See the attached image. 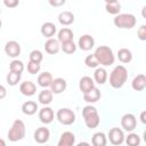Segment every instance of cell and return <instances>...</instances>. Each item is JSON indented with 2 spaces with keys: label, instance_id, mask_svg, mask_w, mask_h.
<instances>
[{
  "label": "cell",
  "instance_id": "6da1fadb",
  "mask_svg": "<svg viewBox=\"0 0 146 146\" xmlns=\"http://www.w3.org/2000/svg\"><path fill=\"white\" fill-rule=\"evenodd\" d=\"M128 80V71L123 65H117L110 74V84L114 89L122 88Z\"/></svg>",
  "mask_w": 146,
  "mask_h": 146
},
{
  "label": "cell",
  "instance_id": "7a4b0ae2",
  "mask_svg": "<svg viewBox=\"0 0 146 146\" xmlns=\"http://www.w3.org/2000/svg\"><path fill=\"white\" fill-rule=\"evenodd\" d=\"M96 59L98 60V64L103 65V66H110L112 64H114L115 57L113 54V50L107 47V46H99L96 48L95 52H94Z\"/></svg>",
  "mask_w": 146,
  "mask_h": 146
},
{
  "label": "cell",
  "instance_id": "3957f363",
  "mask_svg": "<svg viewBox=\"0 0 146 146\" xmlns=\"http://www.w3.org/2000/svg\"><path fill=\"white\" fill-rule=\"evenodd\" d=\"M82 116H83V120H84L86 125L89 129H95L100 123L99 114H98L96 107H94L91 105H87V106L83 107V110H82Z\"/></svg>",
  "mask_w": 146,
  "mask_h": 146
},
{
  "label": "cell",
  "instance_id": "277c9868",
  "mask_svg": "<svg viewBox=\"0 0 146 146\" xmlns=\"http://www.w3.org/2000/svg\"><path fill=\"white\" fill-rule=\"evenodd\" d=\"M25 132H26V129H25V124L22 120H15L7 133V137L10 141L15 143V141H18V140H22L24 137H25Z\"/></svg>",
  "mask_w": 146,
  "mask_h": 146
},
{
  "label": "cell",
  "instance_id": "5b68a950",
  "mask_svg": "<svg viewBox=\"0 0 146 146\" xmlns=\"http://www.w3.org/2000/svg\"><path fill=\"white\" fill-rule=\"evenodd\" d=\"M113 23L119 29H132L135 27L137 19L132 14H119L114 17Z\"/></svg>",
  "mask_w": 146,
  "mask_h": 146
},
{
  "label": "cell",
  "instance_id": "8992f818",
  "mask_svg": "<svg viewBox=\"0 0 146 146\" xmlns=\"http://www.w3.org/2000/svg\"><path fill=\"white\" fill-rule=\"evenodd\" d=\"M56 117L57 120L64 124V125H71L72 123H74L75 121V114L72 110L70 108H59L56 113Z\"/></svg>",
  "mask_w": 146,
  "mask_h": 146
},
{
  "label": "cell",
  "instance_id": "52a82bcc",
  "mask_svg": "<svg viewBox=\"0 0 146 146\" xmlns=\"http://www.w3.org/2000/svg\"><path fill=\"white\" fill-rule=\"evenodd\" d=\"M107 138L110 143L114 146H121L122 143L124 141V133L120 128H112L108 131Z\"/></svg>",
  "mask_w": 146,
  "mask_h": 146
},
{
  "label": "cell",
  "instance_id": "ba28073f",
  "mask_svg": "<svg viewBox=\"0 0 146 146\" xmlns=\"http://www.w3.org/2000/svg\"><path fill=\"white\" fill-rule=\"evenodd\" d=\"M121 127L128 131V132H132L136 127H137V119L133 114L131 113H127L121 117Z\"/></svg>",
  "mask_w": 146,
  "mask_h": 146
},
{
  "label": "cell",
  "instance_id": "9c48e42d",
  "mask_svg": "<svg viewBox=\"0 0 146 146\" xmlns=\"http://www.w3.org/2000/svg\"><path fill=\"white\" fill-rule=\"evenodd\" d=\"M5 52L8 57H11V58H16L19 56L21 54V46L17 41L15 40H11V41H8L6 42L5 44Z\"/></svg>",
  "mask_w": 146,
  "mask_h": 146
},
{
  "label": "cell",
  "instance_id": "30bf717a",
  "mask_svg": "<svg viewBox=\"0 0 146 146\" xmlns=\"http://www.w3.org/2000/svg\"><path fill=\"white\" fill-rule=\"evenodd\" d=\"M78 46L81 50H84V51L91 50L95 47V39L90 34H83L80 36L78 41Z\"/></svg>",
  "mask_w": 146,
  "mask_h": 146
},
{
  "label": "cell",
  "instance_id": "8fae6325",
  "mask_svg": "<svg viewBox=\"0 0 146 146\" xmlns=\"http://www.w3.org/2000/svg\"><path fill=\"white\" fill-rule=\"evenodd\" d=\"M50 131L46 127H40L34 131V140L38 144H46L49 140Z\"/></svg>",
  "mask_w": 146,
  "mask_h": 146
},
{
  "label": "cell",
  "instance_id": "7c38bea8",
  "mask_svg": "<svg viewBox=\"0 0 146 146\" xmlns=\"http://www.w3.org/2000/svg\"><path fill=\"white\" fill-rule=\"evenodd\" d=\"M67 87V83H66V80L63 79V78H56L52 80L51 84H50V91L55 95H58V94H62Z\"/></svg>",
  "mask_w": 146,
  "mask_h": 146
},
{
  "label": "cell",
  "instance_id": "4fadbf2b",
  "mask_svg": "<svg viewBox=\"0 0 146 146\" xmlns=\"http://www.w3.org/2000/svg\"><path fill=\"white\" fill-rule=\"evenodd\" d=\"M54 116H55V113L52 111V108L48 107V106H44L42 107L40 111H39V119L42 123L44 124H49L52 122L54 120Z\"/></svg>",
  "mask_w": 146,
  "mask_h": 146
},
{
  "label": "cell",
  "instance_id": "5bb4252c",
  "mask_svg": "<svg viewBox=\"0 0 146 146\" xmlns=\"http://www.w3.org/2000/svg\"><path fill=\"white\" fill-rule=\"evenodd\" d=\"M75 143V136L71 131H65L60 135L57 146H74Z\"/></svg>",
  "mask_w": 146,
  "mask_h": 146
},
{
  "label": "cell",
  "instance_id": "9a60e30c",
  "mask_svg": "<svg viewBox=\"0 0 146 146\" xmlns=\"http://www.w3.org/2000/svg\"><path fill=\"white\" fill-rule=\"evenodd\" d=\"M19 91H21L22 95L30 97V96H33L36 92V86L32 81H24L19 86Z\"/></svg>",
  "mask_w": 146,
  "mask_h": 146
},
{
  "label": "cell",
  "instance_id": "2e32d148",
  "mask_svg": "<svg viewBox=\"0 0 146 146\" xmlns=\"http://www.w3.org/2000/svg\"><path fill=\"white\" fill-rule=\"evenodd\" d=\"M92 88H95V82L90 76H82L79 81V89L82 94H87Z\"/></svg>",
  "mask_w": 146,
  "mask_h": 146
},
{
  "label": "cell",
  "instance_id": "e0dca14e",
  "mask_svg": "<svg viewBox=\"0 0 146 146\" xmlns=\"http://www.w3.org/2000/svg\"><path fill=\"white\" fill-rule=\"evenodd\" d=\"M59 49H60V44H59L58 40H56V39L50 38V39H48V40L44 42V50H46V52L49 54V55H55V54H57V52L59 51Z\"/></svg>",
  "mask_w": 146,
  "mask_h": 146
},
{
  "label": "cell",
  "instance_id": "ac0fdd59",
  "mask_svg": "<svg viewBox=\"0 0 146 146\" xmlns=\"http://www.w3.org/2000/svg\"><path fill=\"white\" fill-rule=\"evenodd\" d=\"M40 31H41V34H42L43 36L50 39L51 36L55 35L57 29H56V25H55L54 23H51V22H46V23H43V24L41 25Z\"/></svg>",
  "mask_w": 146,
  "mask_h": 146
},
{
  "label": "cell",
  "instance_id": "d6986e66",
  "mask_svg": "<svg viewBox=\"0 0 146 146\" xmlns=\"http://www.w3.org/2000/svg\"><path fill=\"white\" fill-rule=\"evenodd\" d=\"M131 87L136 91H141L146 88V76L145 74H138L137 76L133 78L131 82Z\"/></svg>",
  "mask_w": 146,
  "mask_h": 146
},
{
  "label": "cell",
  "instance_id": "ffe728a7",
  "mask_svg": "<svg viewBox=\"0 0 146 146\" xmlns=\"http://www.w3.org/2000/svg\"><path fill=\"white\" fill-rule=\"evenodd\" d=\"M52 80H54V79H52V75H51L50 72H43V73H40V74L38 75L36 82H38V84H39L40 87L47 89V87H50Z\"/></svg>",
  "mask_w": 146,
  "mask_h": 146
},
{
  "label": "cell",
  "instance_id": "44dd1931",
  "mask_svg": "<svg viewBox=\"0 0 146 146\" xmlns=\"http://www.w3.org/2000/svg\"><path fill=\"white\" fill-rule=\"evenodd\" d=\"M57 36H58V42H60V43H64V42H68V41H73V31L71 30V29H68V27H63L59 32H58V34H57Z\"/></svg>",
  "mask_w": 146,
  "mask_h": 146
},
{
  "label": "cell",
  "instance_id": "7402d4cb",
  "mask_svg": "<svg viewBox=\"0 0 146 146\" xmlns=\"http://www.w3.org/2000/svg\"><path fill=\"white\" fill-rule=\"evenodd\" d=\"M94 82L98 84H104L107 81V72L103 67H97L94 72Z\"/></svg>",
  "mask_w": 146,
  "mask_h": 146
},
{
  "label": "cell",
  "instance_id": "603a6c76",
  "mask_svg": "<svg viewBox=\"0 0 146 146\" xmlns=\"http://www.w3.org/2000/svg\"><path fill=\"white\" fill-rule=\"evenodd\" d=\"M58 22L64 25V26H68L71 25L73 22H74V15L73 13L68 11V10H65V11H62L59 15H58Z\"/></svg>",
  "mask_w": 146,
  "mask_h": 146
},
{
  "label": "cell",
  "instance_id": "cb8c5ba5",
  "mask_svg": "<svg viewBox=\"0 0 146 146\" xmlns=\"http://www.w3.org/2000/svg\"><path fill=\"white\" fill-rule=\"evenodd\" d=\"M99 98H100V91H99V89L96 88V87L92 88V89H91L90 91H88L87 94H83V99H84L87 103H90V104L98 102Z\"/></svg>",
  "mask_w": 146,
  "mask_h": 146
},
{
  "label": "cell",
  "instance_id": "d4e9b609",
  "mask_svg": "<svg viewBox=\"0 0 146 146\" xmlns=\"http://www.w3.org/2000/svg\"><path fill=\"white\" fill-rule=\"evenodd\" d=\"M38 111V104L33 100H27L22 105V112L25 115H33Z\"/></svg>",
  "mask_w": 146,
  "mask_h": 146
},
{
  "label": "cell",
  "instance_id": "484cf974",
  "mask_svg": "<svg viewBox=\"0 0 146 146\" xmlns=\"http://www.w3.org/2000/svg\"><path fill=\"white\" fill-rule=\"evenodd\" d=\"M105 9L108 14H112V15H119L120 14V10H121V5L119 1L116 0H112V1H106L105 3Z\"/></svg>",
  "mask_w": 146,
  "mask_h": 146
},
{
  "label": "cell",
  "instance_id": "4316f807",
  "mask_svg": "<svg viewBox=\"0 0 146 146\" xmlns=\"http://www.w3.org/2000/svg\"><path fill=\"white\" fill-rule=\"evenodd\" d=\"M52 96H54V94L49 89H43L40 91V94L38 96V100L42 105H48L52 102Z\"/></svg>",
  "mask_w": 146,
  "mask_h": 146
},
{
  "label": "cell",
  "instance_id": "83f0119b",
  "mask_svg": "<svg viewBox=\"0 0 146 146\" xmlns=\"http://www.w3.org/2000/svg\"><path fill=\"white\" fill-rule=\"evenodd\" d=\"M117 58L121 63L123 64H128L132 60V52L128 49V48H121L117 51Z\"/></svg>",
  "mask_w": 146,
  "mask_h": 146
},
{
  "label": "cell",
  "instance_id": "f1b7e54d",
  "mask_svg": "<svg viewBox=\"0 0 146 146\" xmlns=\"http://www.w3.org/2000/svg\"><path fill=\"white\" fill-rule=\"evenodd\" d=\"M91 144L92 146H106L107 137L105 136L104 132H96L91 138Z\"/></svg>",
  "mask_w": 146,
  "mask_h": 146
},
{
  "label": "cell",
  "instance_id": "f546056e",
  "mask_svg": "<svg viewBox=\"0 0 146 146\" xmlns=\"http://www.w3.org/2000/svg\"><path fill=\"white\" fill-rule=\"evenodd\" d=\"M127 146H139L140 145V137L137 133L130 132L125 138H124Z\"/></svg>",
  "mask_w": 146,
  "mask_h": 146
},
{
  "label": "cell",
  "instance_id": "4dcf8cb0",
  "mask_svg": "<svg viewBox=\"0 0 146 146\" xmlns=\"http://www.w3.org/2000/svg\"><path fill=\"white\" fill-rule=\"evenodd\" d=\"M9 71L22 74V72L24 71V64H23V62L22 60H18V59L11 60L10 64H9Z\"/></svg>",
  "mask_w": 146,
  "mask_h": 146
},
{
  "label": "cell",
  "instance_id": "1f68e13d",
  "mask_svg": "<svg viewBox=\"0 0 146 146\" xmlns=\"http://www.w3.org/2000/svg\"><path fill=\"white\" fill-rule=\"evenodd\" d=\"M21 76H22V74L9 71V73L7 74V78H6L7 83H8L9 86H13V87H14V86L18 84V82L21 81Z\"/></svg>",
  "mask_w": 146,
  "mask_h": 146
},
{
  "label": "cell",
  "instance_id": "d6a6232c",
  "mask_svg": "<svg viewBox=\"0 0 146 146\" xmlns=\"http://www.w3.org/2000/svg\"><path fill=\"white\" fill-rule=\"evenodd\" d=\"M60 49L63 50V52H65V54H68V55H70V54L75 52V50H76V44L74 43V41L64 42V43H62Z\"/></svg>",
  "mask_w": 146,
  "mask_h": 146
},
{
  "label": "cell",
  "instance_id": "836d02e7",
  "mask_svg": "<svg viewBox=\"0 0 146 146\" xmlns=\"http://www.w3.org/2000/svg\"><path fill=\"white\" fill-rule=\"evenodd\" d=\"M29 57H30V62L38 63V64H40V63L42 62V59H43V55H42V52H41L40 50H36V49L32 50V51L30 52Z\"/></svg>",
  "mask_w": 146,
  "mask_h": 146
},
{
  "label": "cell",
  "instance_id": "e575fe53",
  "mask_svg": "<svg viewBox=\"0 0 146 146\" xmlns=\"http://www.w3.org/2000/svg\"><path fill=\"white\" fill-rule=\"evenodd\" d=\"M84 64H86V66H88V67H90V68H97L98 67V60L96 59V57H95V55L92 54V55H88L86 58H84Z\"/></svg>",
  "mask_w": 146,
  "mask_h": 146
},
{
  "label": "cell",
  "instance_id": "d590c367",
  "mask_svg": "<svg viewBox=\"0 0 146 146\" xmlns=\"http://www.w3.org/2000/svg\"><path fill=\"white\" fill-rule=\"evenodd\" d=\"M40 68H41V65L40 64L33 63V62H30L29 60V63H27V72L30 74H36V73H39Z\"/></svg>",
  "mask_w": 146,
  "mask_h": 146
},
{
  "label": "cell",
  "instance_id": "8d00e7d4",
  "mask_svg": "<svg viewBox=\"0 0 146 146\" xmlns=\"http://www.w3.org/2000/svg\"><path fill=\"white\" fill-rule=\"evenodd\" d=\"M137 35H138V38H139L141 41H145V40H146V25H141V26L138 29Z\"/></svg>",
  "mask_w": 146,
  "mask_h": 146
},
{
  "label": "cell",
  "instance_id": "74e56055",
  "mask_svg": "<svg viewBox=\"0 0 146 146\" xmlns=\"http://www.w3.org/2000/svg\"><path fill=\"white\" fill-rule=\"evenodd\" d=\"M18 0H5L3 1V5L6 7H9V8H14L16 6H18Z\"/></svg>",
  "mask_w": 146,
  "mask_h": 146
},
{
  "label": "cell",
  "instance_id": "f35d334b",
  "mask_svg": "<svg viewBox=\"0 0 146 146\" xmlns=\"http://www.w3.org/2000/svg\"><path fill=\"white\" fill-rule=\"evenodd\" d=\"M65 3V0H49V5H51V6H54V7H59V6H62V5H64Z\"/></svg>",
  "mask_w": 146,
  "mask_h": 146
},
{
  "label": "cell",
  "instance_id": "ab89813d",
  "mask_svg": "<svg viewBox=\"0 0 146 146\" xmlns=\"http://www.w3.org/2000/svg\"><path fill=\"white\" fill-rule=\"evenodd\" d=\"M6 96H7V90H6V88H5L2 84H0V99H3Z\"/></svg>",
  "mask_w": 146,
  "mask_h": 146
},
{
  "label": "cell",
  "instance_id": "60d3db41",
  "mask_svg": "<svg viewBox=\"0 0 146 146\" xmlns=\"http://www.w3.org/2000/svg\"><path fill=\"white\" fill-rule=\"evenodd\" d=\"M140 121L143 123H146V111H143L140 113Z\"/></svg>",
  "mask_w": 146,
  "mask_h": 146
},
{
  "label": "cell",
  "instance_id": "b9f144b4",
  "mask_svg": "<svg viewBox=\"0 0 146 146\" xmlns=\"http://www.w3.org/2000/svg\"><path fill=\"white\" fill-rule=\"evenodd\" d=\"M76 146H90V144L87 143V141H81V143H79Z\"/></svg>",
  "mask_w": 146,
  "mask_h": 146
},
{
  "label": "cell",
  "instance_id": "7bdbcfd3",
  "mask_svg": "<svg viewBox=\"0 0 146 146\" xmlns=\"http://www.w3.org/2000/svg\"><path fill=\"white\" fill-rule=\"evenodd\" d=\"M0 146H6V141L2 138H0Z\"/></svg>",
  "mask_w": 146,
  "mask_h": 146
},
{
  "label": "cell",
  "instance_id": "ee69618b",
  "mask_svg": "<svg viewBox=\"0 0 146 146\" xmlns=\"http://www.w3.org/2000/svg\"><path fill=\"white\" fill-rule=\"evenodd\" d=\"M1 26H2V22H1V19H0V29H1Z\"/></svg>",
  "mask_w": 146,
  "mask_h": 146
},
{
  "label": "cell",
  "instance_id": "f6af8a7d",
  "mask_svg": "<svg viewBox=\"0 0 146 146\" xmlns=\"http://www.w3.org/2000/svg\"><path fill=\"white\" fill-rule=\"evenodd\" d=\"M0 14H1V9H0Z\"/></svg>",
  "mask_w": 146,
  "mask_h": 146
}]
</instances>
